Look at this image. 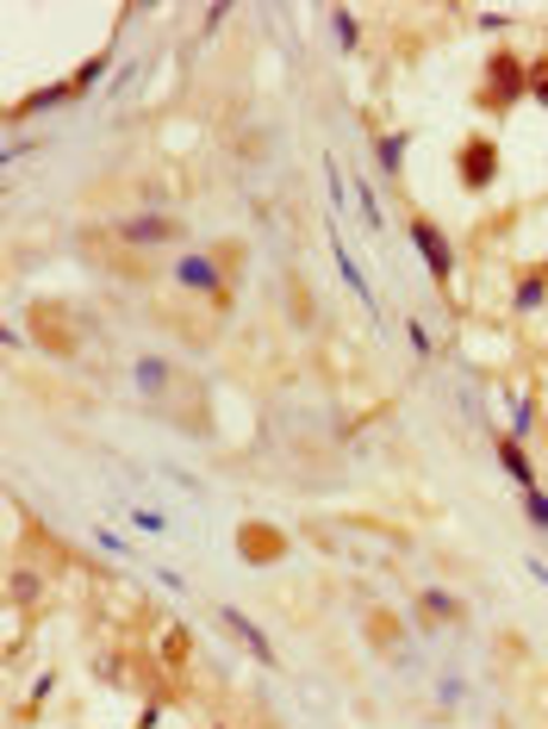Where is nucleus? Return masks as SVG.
<instances>
[{"mask_svg": "<svg viewBox=\"0 0 548 729\" xmlns=\"http://www.w3.org/2000/svg\"><path fill=\"white\" fill-rule=\"evenodd\" d=\"M530 100V57H517L511 44L486 50L480 63V81H474V112L486 119H511V107Z\"/></svg>", "mask_w": 548, "mask_h": 729, "instance_id": "obj_1", "label": "nucleus"}, {"mask_svg": "<svg viewBox=\"0 0 548 729\" xmlns=\"http://www.w3.org/2000/svg\"><path fill=\"white\" fill-rule=\"evenodd\" d=\"M107 238L119 250H175V243L188 238V219L181 212H119L107 224Z\"/></svg>", "mask_w": 548, "mask_h": 729, "instance_id": "obj_2", "label": "nucleus"}, {"mask_svg": "<svg viewBox=\"0 0 548 729\" xmlns=\"http://www.w3.org/2000/svg\"><path fill=\"white\" fill-rule=\"evenodd\" d=\"M499 169H505V157H499L492 131H468V138L455 143V181H461V193H486L499 181Z\"/></svg>", "mask_w": 548, "mask_h": 729, "instance_id": "obj_3", "label": "nucleus"}, {"mask_svg": "<svg viewBox=\"0 0 548 729\" xmlns=\"http://www.w3.org/2000/svg\"><path fill=\"white\" fill-rule=\"evenodd\" d=\"M169 281L181 287V293H206V300L219 306V312H231V287H225L219 256H212V250H188V256H175Z\"/></svg>", "mask_w": 548, "mask_h": 729, "instance_id": "obj_4", "label": "nucleus"}, {"mask_svg": "<svg viewBox=\"0 0 548 729\" xmlns=\"http://www.w3.org/2000/svg\"><path fill=\"white\" fill-rule=\"evenodd\" d=\"M406 231H411V250H418L424 269H430V281L449 293V287H455V243H449V231H442L437 219H424V212H411Z\"/></svg>", "mask_w": 548, "mask_h": 729, "instance_id": "obj_5", "label": "nucleus"}, {"mask_svg": "<svg viewBox=\"0 0 548 729\" xmlns=\"http://www.w3.org/2000/svg\"><path fill=\"white\" fill-rule=\"evenodd\" d=\"M219 630L231 636L237 649H250L262 667H281V655H275V642L262 636V623H256L250 611H237V605H225V599H219Z\"/></svg>", "mask_w": 548, "mask_h": 729, "instance_id": "obj_6", "label": "nucleus"}, {"mask_svg": "<svg viewBox=\"0 0 548 729\" xmlns=\"http://www.w3.org/2000/svg\"><path fill=\"white\" fill-rule=\"evenodd\" d=\"M411 618H418L424 630H461V623H468V605L442 587H424L418 599H411Z\"/></svg>", "mask_w": 548, "mask_h": 729, "instance_id": "obj_7", "label": "nucleus"}, {"mask_svg": "<svg viewBox=\"0 0 548 729\" xmlns=\"http://www.w3.org/2000/svg\"><path fill=\"white\" fill-rule=\"evenodd\" d=\"M131 381H138V393L150 399V406H162V393H175V381H188L175 362H162V356H138L131 362Z\"/></svg>", "mask_w": 548, "mask_h": 729, "instance_id": "obj_8", "label": "nucleus"}, {"mask_svg": "<svg viewBox=\"0 0 548 729\" xmlns=\"http://www.w3.org/2000/svg\"><path fill=\"white\" fill-rule=\"evenodd\" d=\"M237 556L250 561V568H268V561L287 556V537L268 530V523H243V530H237Z\"/></svg>", "mask_w": 548, "mask_h": 729, "instance_id": "obj_9", "label": "nucleus"}, {"mask_svg": "<svg viewBox=\"0 0 548 729\" xmlns=\"http://www.w3.org/2000/svg\"><path fill=\"white\" fill-rule=\"evenodd\" d=\"M499 468L511 475V487H517V492L542 487V475H536V461L524 456V443H517V437H499Z\"/></svg>", "mask_w": 548, "mask_h": 729, "instance_id": "obj_10", "label": "nucleus"}, {"mask_svg": "<svg viewBox=\"0 0 548 729\" xmlns=\"http://www.w3.org/2000/svg\"><path fill=\"white\" fill-rule=\"evenodd\" d=\"M368 642H375L387 661H399V649H406V630H399V618H392L387 605H375V611H368Z\"/></svg>", "mask_w": 548, "mask_h": 729, "instance_id": "obj_11", "label": "nucleus"}, {"mask_svg": "<svg viewBox=\"0 0 548 729\" xmlns=\"http://www.w3.org/2000/svg\"><path fill=\"white\" fill-rule=\"evenodd\" d=\"M406 143H411V131H375V157L387 181H406Z\"/></svg>", "mask_w": 548, "mask_h": 729, "instance_id": "obj_12", "label": "nucleus"}, {"mask_svg": "<svg viewBox=\"0 0 548 729\" xmlns=\"http://www.w3.org/2000/svg\"><path fill=\"white\" fill-rule=\"evenodd\" d=\"M542 300H548V262H536V269H524V274H517L511 306H517V312H536Z\"/></svg>", "mask_w": 548, "mask_h": 729, "instance_id": "obj_13", "label": "nucleus"}, {"mask_svg": "<svg viewBox=\"0 0 548 729\" xmlns=\"http://www.w3.org/2000/svg\"><path fill=\"white\" fill-rule=\"evenodd\" d=\"M330 256H337V269H343V281H349V293H356L361 306H375V287L361 281V269H356V256H349V243L330 231Z\"/></svg>", "mask_w": 548, "mask_h": 729, "instance_id": "obj_14", "label": "nucleus"}, {"mask_svg": "<svg viewBox=\"0 0 548 729\" xmlns=\"http://www.w3.org/2000/svg\"><path fill=\"white\" fill-rule=\"evenodd\" d=\"M325 26H330V38H337V50H361V19L349 13V7H330Z\"/></svg>", "mask_w": 548, "mask_h": 729, "instance_id": "obj_15", "label": "nucleus"}, {"mask_svg": "<svg viewBox=\"0 0 548 729\" xmlns=\"http://www.w3.org/2000/svg\"><path fill=\"white\" fill-rule=\"evenodd\" d=\"M107 63H112V50H94V57H88V63L69 76V94H76V100H81V94H94V81L107 76Z\"/></svg>", "mask_w": 548, "mask_h": 729, "instance_id": "obj_16", "label": "nucleus"}, {"mask_svg": "<svg viewBox=\"0 0 548 729\" xmlns=\"http://www.w3.org/2000/svg\"><path fill=\"white\" fill-rule=\"evenodd\" d=\"M505 437H517V443L536 437V399L530 393H511V430H505Z\"/></svg>", "mask_w": 548, "mask_h": 729, "instance_id": "obj_17", "label": "nucleus"}, {"mask_svg": "<svg viewBox=\"0 0 548 729\" xmlns=\"http://www.w3.org/2000/svg\"><path fill=\"white\" fill-rule=\"evenodd\" d=\"M7 599H13V605H38V599H44V580H38L32 568H13V587H7Z\"/></svg>", "mask_w": 548, "mask_h": 729, "instance_id": "obj_18", "label": "nucleus"}, {"mask_svg": "<svg viewBox=\"0 0 548 729\" xmlns=\"http://www.w3.org/2000/svg\"><path fill=\"white\" fill-rule=\"evenodd\" d=\"M406 343H411V356H424V362L437 356V331H430L424 318H406Z\"/></svg>", "mask_w": 548, "mask_h": 729, "instance_id": "obj_19", "label": "nucleus"}, {"mask_svg": "<svg viewBox=\"0 0 548 729\" xmlns=\"http://www.w3.org/2000/svg\"><path fill=\"white\" fill-rule=\"evenodd\" d=\"M517 499H524V518H530L536 530L548 537V492H542V487H530V492H517Z\"/></svg>", "mask_w": 548, "mask_h": 729, "instance_id": "obj_20", "label": "nucleus"}, {"mask_svg": "<svg viewBox=\"0 0 548 729\" xmlns=\"http://www.w3.org/2000/svg\"><path fill=\"white\" fill-rule=\"evenodd\" d=\"M162 655H169V661H188V655H193L188 623H169V636H162Z\"/></svg>", "mask_w": 548, "mask_h": 729, "instance_id": "obj_21", "label": "nucleus"}, {"mask_svg": "<svg viewBox=\"0 0 548 729\" xmlns=\"http://www.w3.org/2000/svg\"><path fill=\"white\" fill-rule=\"evenodd\" d=\"M530 100L536 107H548V50H536L530 57Z\"/></svg>", "mask_w": 548, "mask_h": 729, "instance_id": "obj_22", "label": "nucleus"}, {"mask_svg": "<svg viewBox=\"0 0 548 729\" xmlns=\"http://www.w3.org/2000/svg\"><path fill=\"white\" fill-rule=\"evenodd\" d=\"M126 511H131V523H138V530H150V537H175L162 511H143V506H126Z\"/></svg>", "mask_w": 548, "mask_h": 729, "instance_id": "obj_23", "label": "nucleus"}, {"mask_svg": "<svg viewBox=\"0 0 548 729\" xmlns=\"http://www.w3.org/2000/svg\"><path fill=\"white\" fill-rule=\"evenodd\" d=\"M361 200V219H368V231H387V212H380V200H375V188H361L356 193Z\"/></svg>", "mask_w": 548, "mask_h": 729, "instance_id": "obj_24", "label": "nucleus"}, {"mask_svg": "<svg viewBox=\"0 0 548 729\" xmlns=\"http://www.w3.org/2000/svg\"><path fill=\"white\" fill-rule=\"evenodd\" d=\"M325 188H330V200H337V207L349 200V181H343V169H337V157H325Z\"/></svg>", "mask_w": 548, "mask_h": 729, "instance_id": "obj_25", "label": "nucleus"}, {"mask_svg": "<svg viewBox=\"0 0 548 729\" xmlns=\"http://www.w3.org/2000/svg\"><path fill=\"white\" fill-rule=\"evenodd\" d=\"M474 26H480V32H505V26H511V13H480Z\"/></svg>", "mask_w": 548, "mask_h": 729, "instance_id": "obj_26", "label": "nucleus"}, {"mask_svg": "<svg viewBox=\"0 0 548 729\" xmlns=\"http://www.w3.org/2000/svg\"><path fill=\"white\" fill-rule=\"evenodd\" d=\"M94 542H100V549H107V556H131V549H126V542H119V537H112V530H94Z\"/></svg>", "mask_w": 548, "mask_h": 729, "instance_id": "obj_27", "label": "nucleus"}, {"mask_svg": "<svg viewBox=\"0 0 548 729\" xmlns=\"http://www.w3.org/2000/svg\"><path fill=\"white\" fill-rule=\"evenodd\" d=\"M437 698H442V705H455V698H461V680H455V673H449V680H437Z\"/></svg>", "mask_w": 548, "mask_h": 729, "instance_id": "obj_28", "label": "nucleus"}, {"mask_svg": "<svg viewBox=\"0 0 548 729\" xmlns=\"http://www.w3.org/2000/svg\"><path fill=\"white\" fill-rule=\"evenodd\" d=\"M524 568H530V580H542V587H548V561H536V556H530Z\"/></svg>", "mask_w": 548, "mask_h": 729, "instance_id": "obj_29", "label": "nucleus"}]
</instances>
